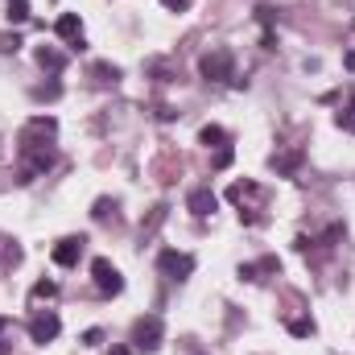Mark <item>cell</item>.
<instances>
[{
    "label": "cell",
    "instance_id": "cell-1",
    "mask_svg": "<svg viewBox=\"0 0 355 355\" xmlns=\"http://www.w3.org/2000/svg\"><path fill=\"white\" fill-rule=\"evenodd\" d=\"M54 132H58V120L54 116H33L21 137H17V153H21V182H33L54 166Z\"/></svg>",
    "mask_w": 355,
    "mask_h": 355
},
{
    "label": "cell",
    "instance_id": "cell-2",
    "mask_svg": "<svg viewBox=\"0 0 355 355\" xmlns=\"http://www.w3.org/2000/svg\"><path fill=\"white\" fill-rule=\"evenodd\" d=\"M198 75L207 83H232V87H244V79H236V54L227 46H215L198 58Z\"/></svg>",
    "mask_w": 355,
    "mask_h": 355
},
{
    "label": "cell",
    "instance_id": "cell-3",
    "mask_svg": "<svg viewBox=\"0 0 355 355\" xmlns=\"http://www.w3.org/2000/svg\"><path fill=\"white\" fill-rule=\"evenodd\" d=\"M227 198L240 207V219H244L248 227L265 219V215H261V198H265V186H261V182H252V178H244V182H232V186H227Z\"/></svg>",
    "mask_w": 355,
    "mask_h": 355
},
{
    "label": "cell",
    "instance_id": "cell-4",
    "mask_svg": "<svg viewBox=\"0 0 355 355\" xmlns=\"http://www.w3.org/2000/svg\"><path fill=\"white\" fill-rule=\"evenodd\" d=\"M162 335H166V327H162V318L157 314H145V318H137L132 322V347L137 352H157L162 347Z\"/></svg>",
    "mask_w": 355,
    "mask_h": 355
},
{
    "label": "cell",
    "instance_id": "cell-5",
    "mask_svg": "<svg viewBox=\"0 0 355 355\" xmlns=\"http://www.w3.org/2000/svg\"><path fill=\"white\" fill-rule=\"evenodd\" d=\"M58 331H62V318H58L54 310H37V314L29 318V339H33L37 347L54 343V339H58Z\"/></svg>",
    "mask_w": 355,
    "mask_h": 355
},
{
    "label": "cell",
    "instance_id": "cell-6",
    "mask_svg": "<svg viewBox=\"0 0 355 355\" xmlns=\"http://www.w3.org/2000/svg\"><path fill=\"white\" fill-rule=\"evenodd\" d=\"M91 277H95V289L103 293V297H116L120 289H124V277H120V268L112 265V261H91Z\"/></svg>",
    "mask_w": 355,
    "mask_h": 355
},
{
    "label": "cell",
    "instance_id": "cell-7",
    "mask_svg": "<svg viewBox=\"0 0 355 355\" xmlns=\"http://www.w3.org/2000/svg\"><path fill=\"white\" fill-rule=\"evenodd\" d=\"M157 272L170 277V281H186V277L194 272V257H190V252H174V248H166V252L157 257Z\"/></svg>",
    "mask_w": 355,
    "mask_h": 355
},
{
    "label": "cell",
    "instance_id": "cell-8",
    "mask_svg": "<svg viewBox=\"0 0 355 355\" xmlns=\"http://www.w3.org/2000/svg\"><path fill=\"white\" fill-rule=\"evenodd\" d=\"M83 248H87V240H83V236H62V240L54 244V265H62V268L79 265Z\"/></svg>",
    "mask_w": 355,
    "mask_h": 355
},
{
    "label": "cell",
    "instance_id": "cell-9",
    "mask_svg": "<svg viewBox=\"0 0 355 355\" xmlns=\"http://www.w3.org/2000/svg\"><path fill=\"white\" fill-rule=\"evenodd\" d=\"M54 29H58V37H62V42H71L75 50H83V21H79V12H62Z\"/></svg>",
    "mask_w": 355,
    "mask_h": 355
},
{
    "label": "cell",
    "instance_id": "cell-10",
    "mask_svg": "<svg viewBox=\"0 0 355 355\" xmlns=\"http://www.w3.org/2000/svg\"><path fill=\"white\" fill-rule=\"evenodd\" d=\"M281 272V261L277 257H265V261H252V265H240V281H265V277H277Z\"/></svg>",
    "mask_w": 355,
    "mask_h": 355
},
{
    "label": "cell",
    "instance_id": "cell-11",
    "mask_svg": "<svg viewBox=\"0 0 355 355\" xmlns=\"http://www.w3.org/2000/svg\"><path fill=\"white\" fill-rule=\"evenodd\" d=\"M215 207H219V198H215V190H211V186H194V190H190V211H194L198 219L215 215Z\"/></svg>",
    "mask_w": 355,
    "mask_h": 355
},
{
    "label": "cell",
    "instance_id": "cell-12",
    "mask_svg": "<svg viewBox=\"0 0 355 355\" xmlns=\"http://www.w3.org/2000/svg\"><path fill=\"white\" fill-rule=\"evenodd\" d=\"M33 58H37V67H42V71H50V75H58V71L67 67V54H58L54 46H37V54H33Z\"/></svg>",
    "mask_w": 355,
    "mask_h": 355
},
{
    "label": "cell",
    "instance_id": "cell-13",
    "mask_svg": "<svg viewBox=\"0 0 355 355\" xmlns=\"http://www.w3.org/2000/svg\"><path fill=\"white\" fill-rule=\"evenodd\" d=\"M227 141H232V137H227V128H219V124H202V128H198V145H207V149H211V145L223 149Z\"/></svg>",
    "mask_w": 355,
    "mask_h": 355
},
{
    "label": "cell",
    "instance_id": "cell-14",
    "mask_svg": "<svg viewBox=\"0 0 355 355\" xmlns=\"http://www.w3.org/2000/svg\"><path fill=\"white\" fill-rule=\"evenodd\" d=\"M54 293H58V281H37V285L29 289V302L37 306V302H50Z\"/></svg>",
    "mask_w": 355,
    "mask_h": 355
},
{
    "label": "cell",
    "instance_id": "cell-15",
    "mask_svg": "<svg viewBox=\"0 0 355 355\" xmlns=\"http://www.w3.org/2000/svg\"><path fill=\"white\" fill-rule=\"evenodd\" d=\"M297 166H302V153H285V157L272 153V170H277V174H293Z\"/></svg>",
    "mask_w": 355,
    "mask_h": 355
},
{
    "label": "cell",
    "instance_id": "cell-16",
    "mask_svg": "<svg viewBox=\"0 0 355 355\" xmlns=\"http://www.w3.org/2000/svg\"><path fill=\"white\" fill-rule=\"evenodd\" d=\"M335 124H339L343 132H352V137H355V99L343 107V112H339V116H335Z\"/></svg>",
    "mask_w": 355,
    "mask_h": 355
},
{
    "label": "cell",
    "instance_id": "cell-17",
    "mask_svg": "<svg viewBox=\"0 0 355 355\" xmlns=\"http://www.w3.org/2000/svg\"><path fill=\"white\" fill-rule=\"evenodd\" d=\"M285 327H289V335H297V339H306V335H314V322H310V318H289Z\"/></svg>",
    "mask_w": 355,
    "mask_h": 355
},
{
    "label": "cell",
    "instance_id": "cell-18",
    "mask_svg": "<svg viewBox=\"0 0 355 355\" xmlns=\"http://www.w3.org/2000/svg\"><path fill=\"white\" fill-rule=\"evenodd\" d=\"M91 215H95V219H99V223H103V219H116V202H112V198H99V202H95V211H91Z\"/></svg>",
    "mask_w": 355,
    "mask_h": 355
},
{
    "label": "cell",
    "instance_id": "cell-19",
    "mask_svg": "<svg viewBox=\"0 0 355 355\" xmlns=\"http://www.w3.org/2000/svg\"><path fill=\"white\" fill-rule=\"evenodd\" d=\"M8 21H29V0H8Z\"/></svg>",
    "mask_w": 355,
    "mask_h": 355
},
{
    "label": "cell",
    "instance_id": "cell-20",
    "mask_svg": "<svg viewBox=\"0 0 355 355\" xmlns=\"http://www.w3.org/2000/svg\"><path fill=\"white\" fill-rule=\"evenodd\" d=\"M232 166V145H223L219 153H215V170H227Z\"/></svg>",
    "mask_w": 355,
    "mask_h": 355
},
{
    "label": "cell",
    "instance_id": "cell-21",
    "mask_svg": "<svg viewBox=\"0 0 355 355\" xmlns=\"http://www.w3.org/2000/svg\"><path fill=\"white\" fill-rule=\"evenodd\" d=\"M162 4H166V8H170V12H186V8H190V4H194V0H162Z\"/></svg>",
    "mask_w": 355,
    "mask_h": 355
},
{
    "label": "cell",
    "instance_id": "cell-22",
    "mask_svg": "<svg viewBox=\"0 0 355 355\" xmlns=\"http://www.w3.org/2000/svg\"><path fill=\"white\" fill-rule=\"evenodd\" d=\"M8 331H12V318H4V314H0V352L8 347V343H4V335H8Z\"/></svg>",
    "mask_w": 355,
    "mask_h": 355
},
{
    "label": "cell",
    "instance_id": "cell-23",
    "mask_svg": "<svg viewBox=\"0 0 355 355\" xmlns=\"http://www.w3.org/2000/svg\"><path fill=\"white\" fill-rule=\"evenodd\" d=\"M99 339H103V331H87V335H83V343H87V347H95Z\"/></svg>",
    "mask_w": 355,
    "mask_h": 355
},
{
    "label": "cell",
    "instance_id": "cell-24",
    "mask_svg": "<svg viewBox=\"0 0 355 355\" xmlns=\"http://www.w3.org/2000/svg\"><path fill=\"white\" fill-rule=\"evenodd\" d=\"M112 355H128V352H124V347H116V352H112Z\"/></svg>",
    "mask_w": 355,
    "mask_h": 355
}]
</instances>
